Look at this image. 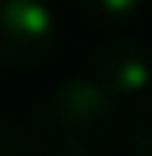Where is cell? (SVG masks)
Returning <instances> with one entry per match:
<instances>
[{
    "label": "cell",
    "instance_id": "6da1fadb",
    "mask_svg": "<svg viewBox=\"0 0 152 156\" xmlns=\"http://www.w3.org/2000/svg\"><path fill=\"white\" fill-rule=\"evenodd\" d=\"M119 123V102L91 76L65 80L29 113L26 142L33 156H102Z\"/></svg>",
    "mask_w": 152,
    "mask_h": 156
},
{
    "label": "cell",
    "instance_id": "7a4b0ae2",
    "mask_svg": "<svg viewBox=\"0 0 152 156\" xmlns=\"http://www.w3.org/2000/svg\"><path fill=\"white\" fill-rule=\"evenodd\" d=\"M54 51V15L43 0H0V66L29 73Z\"/></svg>",
    "mask_w": 152,
    "mask_h": 156
},
{
    "label": "cell",
    "instance_id": "3957f363",
    "mask_svg": "<svg viewBox=\"0 0 152 156\" xmlns=\"http://www.w3.org/2000/svg\"><path fill=\"white\" fill-rule=\"evenodd\" d=\"M91 80L105 94H112L116 102H123L149 87L152 62L138 40H112L91 58Z\"/></svg>",
    "mask_w": 152,
    "mask_h": 156
},
{
    "label": "cell",
    "instance_id": "277c9868",
    "mask_svg": "<svg viewBox=\"0 0 152 156\" xmlns=\"http://www.w3.org/2000/svg\"><path fill=\"white\" fill-rule=\"evenodd\" d=\"M127 142L138 156H152V98L138 102L127 120Z\"/></svg>",
    "mask_w": 152,
    "mask_h": 156
},
{
    "label": "cell",
    "instance_id": "5b68a950",
    "mask_svg": "<svg viewBox=\"0 0 152 156\" xmlns=\"http://www.w3.org/2000/svg\"><path fill=\"white\" fill-rule=\"evenodd\" d=\"M76 4L91 15H102V18H127L138 11L141 0H76Z\"/></svg>",
    "mask_w": 152,
    "mask_h": 156
},
{
    "label": "cell",
    "instance_id": "8992f818",
    "mask_svg": "<svg viewBox=\"0 0 152 156\" xmlns=\"http://www.w3.org/2000/svg\"><path fill=\"white\" fill-rule=\"evenodd\" d=\"M29 153V142H26V131L18 123L0 116V156H26Z\"/></svg>",
    "mask_w": 152,
    "mask_h": 156
}]
</instances>
